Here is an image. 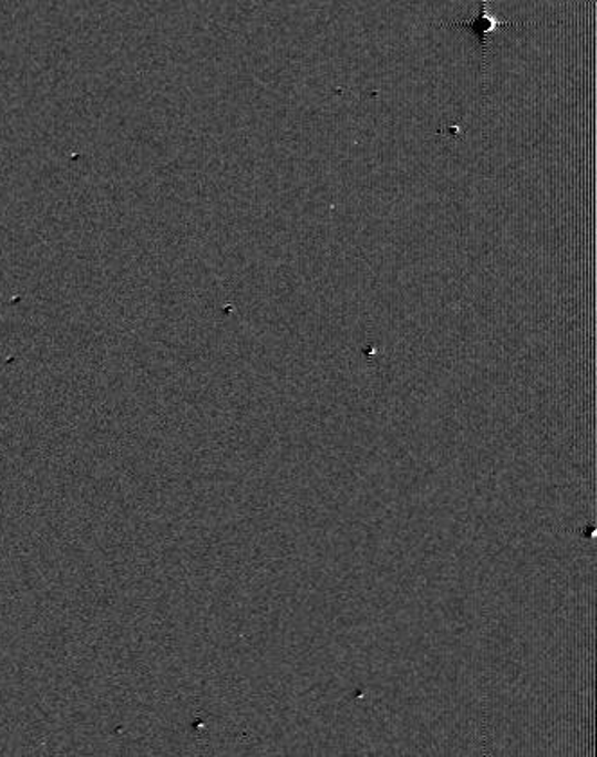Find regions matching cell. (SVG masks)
<instances>
[{"mask_svg": "<svg viewBox=\"0 0 597 757\" xmlns=\"http://www.w3.org/2000/svg\"><path fill=\"white\" fill-rule=\"evenodd\" d=\"M438 25H441V28L469 29L473 37H477L478 42H481V51H483V74H486L493 51V33H495L497 29H526L531 28L533 24L518 22V20L498 19V17L493 14L492 4H490L487 0H483V2H481V14H478V17L452 20V22H440Z\"/></svg>", "mask_w": 597, "mask_h": 757, "instance_id": "6da1fadb", "label": "cell"}]
</instances>
